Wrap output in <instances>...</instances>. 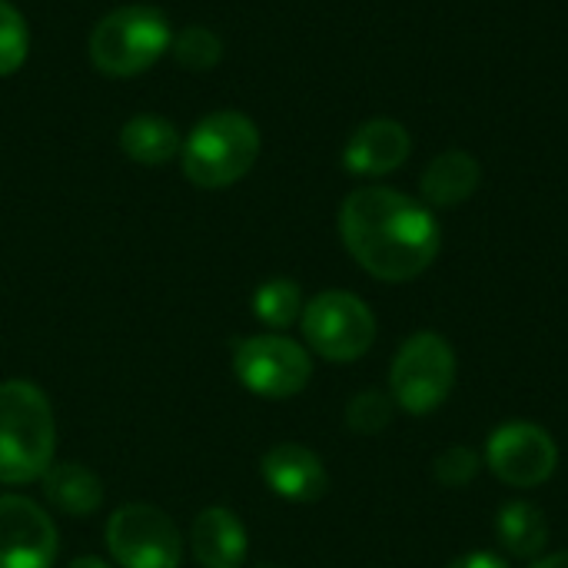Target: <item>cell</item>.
<instances>
[{"label":"cell","instance_id":"1","mask_svg":"<svg viewBox=\"0 0 568 568\" xmlns=\"http://www.w3.org/2000/svg\"><path fill=\"white\" fill-rule=\"evenodd\" d=\"M339 236L346 253L383 283L423 276L443 246L433 210L393 186H359L339 206Z\"/></svg>","mask_w":568,"mask_h":568},{"label":"cell","instance_id":"2","mask_svg":"<svg viewBox=\"0 0 568 568\" xmlns=\"http://www.w3.org/2000/svg\"><path fill=\"white\" fill-rule=\"evenodd\" d=\"M53 453L57 419L47 393L30 379L0 383V486L40 483Z\"/></svg>","mask_w":568,"mask_h":568},{"label":"cell","instance_id":"3","mask_svg":"<svg viewBox=\"0 0 568 568\" xmlns=\"http://www.w3.org/2000/svg\"><path fill=\"white\" fill-rule=\"evenodd\" d=\"M260 156V130L246 113L220 110L203 116L180 146L183 176L200 190L240 183Z\"/></svg>","mask_w":568,"mask_h":568},{"label":"cell","instance_id":"4","mask_svg":"<svg viewBox=\"0 0 568 568\" xmlns=\"http://www.w3.org/2000/svg\"><path fill=\"white\" fill-rule=\"evenodd\" d=\"M173 30L156 7H116L97 20L90 33V60L100 73L126 80L150 70L163 53H170Z\"/></svg>","mask_w":568,"mask_h":568},{"label":"cell","instance_id":"5","mask_svg":"<svg viewBox=\"0 0 568 568\" xmlns=\"http://www.w3.org/2000/svg\"><path fill=\"white\" fill-rule=\"evenodd\" d=\"M456 373L459 366L449 339H443L433 329L413 333L399 346L389 366L393 403L409 416H429L449 399L456 386Z\"/></svg>","mask_w":568,"mask_h":568},{"label":"cell","instance_id":"6","mask_svg":"<svg viewBox=\"0 0 568 568\" xmlns=\"http://www.w3.org/2000/svg\"><path fill=\"white\" fill-rule=\"evenodd\" d=\"M306 346L326 363H356L376 343L373 310L346 290L316 293L300 316Z\"/></svg>","mask_w":568,"mask_h":568},{"label":"cell","instance_id":"7","mask_svg":"<svg viewBox=\"0 0 568 568\" xmlns=\"http://www.w3.org/2000/svg\"><path fill=\"white\" fill-rule=\"evenodd\" d=\"M233 376L253 396L290 399L310 386L313 359L306 346L283 333H256L233 343Z\"/></svg>","mask_w":568,"mask_h":568},{"label":"cell","instance_id":"8","mask_svg":"<svg viewBox=\"0 0 568 568\" xmlns=\"http://www.w3.org/2000/svg\"><path fill=\"white\" fill-rule=\"evenodd\" d=\"M106 552L120 568H180L183 536L176 523L150 503H126L113 509L103 529Z\"/></svg>","mask_w":568,"mask_h":568},{"label":"cell","instance_id":"9","mask_svg":"<svg viewBox=\"0 0 568 568\" xmlns=\"http://www.w3.org/2000/svg\"><path fill=\"white\" fill-rule=\"evenodd\" d=\"M483 463L499 483L513 489H536L552 479L559 466V446L536 423H506L489 436Z\"/></svg>","mask_w":568,"mask_h":568},{"label":"cell","instance_id":"10","mask_svg":"<svg viewBox=\"0 0 568 568\" xmlns=\"http://www.w3.org/2000/svg\"><path fill=\"white\" fill-rule=\"evenodd\" d=\"M60 532L43 506L20 493L0 496V568H53Z\"/></svg>","mask_w":568,"mask_h":568},{"label":"cell","instance_id":"11","mask_svg":"<svg viewBox=\"0 0 568 568\" xmlns=\"http://www.w3.org/2000/svg\"><path fill=\"white\" fill-rule=\"evenodd\" d=\"M263 483L286 503H320L329 493V473L323 459L303 443H276L260 459Z\"/></svg>","mask_w":568,"mask_h":568},{"label":"cell","instance_id":"12","mask_svg":"<svg viewBox=\"0 0 568 568\" xmlns=\"http://www.w3.org/2000/svg\"><path fill=\"white\" fill-rule=\"evenodd\" d=\"M413 153V136L399 120L376 116L353 130L343 150V166L353 176H389L396 173Z\"/></svg>","mask_w":568,"mask_h":568},{"label":"cell","instance_id":"13","mask_svg":"<svg viewBox=\"0 0 568 568\" xmlns=\"http://www.w3.org/2000/svg\"><path fill=\"white\" fill-rule=\"evenodd\" d=\"M190 552L200 568H243L250 539L243 519L226 506H206L190 523Z\"/></svg>","mask_w":568,"mask_h":568},{"label":"cell","instance_id":"14","mask_svg":"<svg viewBox=\"0 0 568 568\" xmlns=\"http://www.w3.org/2000/svg\"><path fill=\"white\" fill-rule=\"evenodd\" d=\"M483 183V166L469 150H446L429 160L419 176V193L429 210H453L466 203Z\"/></svg>","mask_w":568,"mask_h":568},{"label":"cell","instance_id":"15","mask_svg":"<svg viewBox=\"0 0 568 568\" xmlns=\"http://www.w3.org/2000/svg\"><path fill=\"white\" fill-rule=\"evenodd\" d=\"M40 489L47 506H53L60 516L70 519H90L103 506V483L100 476L83 463H53L40 476Z\"/></svg>","mask_w":568,"mask_h":568},{"label":"cell","instance_id":"16","mask_svg":"<svg viewBox=\"0 0 568 568\" xmlns=\"http://www.w3.org/2000/svg\"><path fill=\"white\" fill-rule=\"evenodd\" d=\"M180 146H183L180 130L156 113H140L126 120L120 130V150L140 166H163L173 156H180Z\"/></svg>","mask_w":568,"mask_h":568},{"label":"cell","instance_id":"17","mask_svg":"<svg viewBox=\"0 0 568 568\" xmlns=\"http://www.w3.org/2000/svg\"><path fill=\"white\" fill-rule=\"evenodd\" d=\"M496 539L516 559H539L549 542V523L532 503H506L496 516Z\"/></svg>","mask_w":568,"mask_h":568},{"label":"cell","instance_id":"18","mask_svg":"<svg viewBox=\"0 0 568 568\" xmlns=\"http://www.w3.org/2000/svg\"><path fill=\"white\" fill-rule=\"evenodd\" d=\"M303 290L300 283L286 280V276H276V280H266L263 286H256L253 293V316L270 326V329H286L293 326L300 316H303Z\"/></svg>","mask_w":568,"mask_h":568},{"label":"cell","instance_id":"19","mask_svg":"<svg viewBox=\"0 0 568 568\" xmlns=\"http://www.w3.org/2000/svg\"><path fill=\"white\" fill-rule=\"evenodd\" d=\"M170 53L176 57L180 67L203 73V70H210V67H216L223 60V40L210 27L193 23V27H186V30H180L173 37Z\"/></svg>","mask_w":568,"mask_h":568},{"label":"cell","instance_id":"20","mask_svg":"<svg viewBox=\"0 0 568 568\" xmlns=\"http://www.w3.org/2000/svg\"><path fill=\"white\" fill-rule=\"evenodd\" d=\"M27 53H30L27 20L10 0H0V77L17 73L23 67Z\"/></svg>","mask_w":568,"mask_h":568},{"label":"cell","instance_id":"21","mask_svg":"<svg viewBox=\"0 0 568 568\" xmlns=\"http://www.w3.org/2000/svg\"><path fill=\"white\" fill-rule=\"evenodd\" d=\"M393 413H396L393 396L376 393V389H366V393H359V396L349 399V406H346V426L353 433H359V436H379L393 423Z\"/></svg>","mask_w":568,"mask_h":568},{"label":"cell","instance_id":"22","mask_svg":"<svg viewBox=\"0 0 568 568\" xmlns=\"http://www.w3.org/2000/svg\"><path fill=\"white\" fill-rule=\"evenodd\" d=\"M479 469H483V456L473 453V449H466V446H453V449L439 453L436 463H433V476H436L446 489H463V486H469V483L479 476Z\"/></svg>","mask_w":568,"mask_h":568},{"label":"cell","instance_id":"23","mask_svg":"<svg viewBox=\"0 0 568 568\" xmlns=\"http://www.w3.org/2000/svg\"><path fill=\"white\" fill-rule=\"evenodd\" d=\"M446 568H509V562L496 552H469V556H459L456 562H449Z\"/></svg>","mask_w":568,"mask_h":568},{"label":"cell","instance_id":"24","mask_svg":"<svg viewBox=\"0 0 568 568\" xmlns=\"http://www.w3.org/2000/svg\"><path fill=\"white\" fill-rule=\"evenodd\" d=\"M529 568H568V549L566 552H552V556H542V559H532Z\"/></svg>","mask_w":568,"mask_h":568},{"label":"cell","instance_id":"25","mask_svg":"<svg viewBox=\"0 0 568 568\" xmlns=\"http://www.w3.org/2000/svg\"><path fill=\"white\" fill-rule=\"evenodd\" d=\"M67 568H110V562H103L100 556H80V559H73Z\"/></svg>","mask_w":568,"mask_h":568},{"label":"cell","instance_id":"26","mask_svg":"<svg viewBox=\"0 0 568 568\" xmlns=\"http://www.w3.org/2000/svg\"><path fill=\"white\" fill-rule=\"evenodd\" d=\"M256 568H283V566H273V562H263V566H256Z\"/></svg>","mask_w":568,"mask_h":568}]
</instances>
